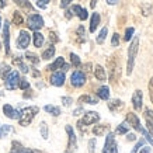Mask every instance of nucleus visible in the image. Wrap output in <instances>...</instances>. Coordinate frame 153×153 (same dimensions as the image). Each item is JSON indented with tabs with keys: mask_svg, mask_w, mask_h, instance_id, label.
<instances>
[{
	"mask_svg": "<svg viewBox=\"0 0 153 153\" xmlns=\"http://www.w3.org/2000/svg\"><path fill=\"white\" fill-rule=\"evenodd\" d=\"M3 42H4L6 55H10V24L6 21L3 25Z\"/></svg>",
	"mask_w": 153,
	"mask_h": 153,
	"instance_id": "9b49d317",
	"label": "nucleus"
},
{
	"mask_svg": "<svg viewBox=\"0 0 153 153\" xmlns=\"http://www.w3.org/2000/svg\"><path fill=\"white\" fill-rule=\"evenodd\" d=\"M66 19H72V16H73V14H72V11H70V10H66Z\"/></svg>",
	"mask_w": 153,
	"mask_h": 153,
	"instance_id": "5fc2aeb1",
	"label": "nucleus"
},
{
	"mask_svg": "<svg viewBox=\"0 0 153 153\" xmlns=\"http://www.w3.org/2000/svg\"><path fill=\"white\" fill-rule=\"evenodd\" d=\"M13 65H17L20 68V70L23 72V73H28V66L27 65H24V62H23V58L21 56H16V58H13Z\"/></svg>",
	"mask_w": 153,
	"mask_h": 153,
	"instance_id": "aec40b11",
	"label": "nucleus"
},
{
	"mask_svg": "<svg viewBox=\"0 0 153 153\" xmlns=\"http://www.w3.org/2000/svg\"><path fill=\"white\" fill-rule=\"evenodd\" d=\"M140 153H150V148H149V146H146V148L140 149Z\"/></svg>",
	"mask_w": 153,
	"mask_h": 153,
	"instance_id": "864d4df0",
	"label": "nucleus"
},
{
	"mask_svg": "<svg viewBox=\"0 0 153 153\" xmlns=\"http://www.w3.org/2000/svg\"><path fill=\"white\" fill-rule=\"evenodd\" d=\"M126 139H128V140H131V142H132V140H135V139H136V135H135V134H128V136H126Z\"/></svg>",
	"mask_w": 153,
	"mask_h": 153,
	"instance_id": "3c124183",
	"label": "nucleus"
},
{
	"mask_svg": "<svg viewBox=\"0 0 153 153\" xmlns=\"http://www.w3.org/2000/svg\"><path fill=\"white\" fill-rule=\"evenodd\" d=\"M33 76H34V77H39L41 74H39V72H38V70H33Z\"/></svg>",
	"mask_w": 153,
	"mask_h": 153,
	"instance_id": "13d9d810",
	"label": "nucleus"
},
{
	"mask_svg": "<svg viewBox=\"0 0 153 153\" xmlns=\"http://www.w3.org/2000/svg\"><path fill=\"white\" fill-rule=\"evenodd\" d=\"M49 38L52 39V42H56V41H58V37H56L55 33H49Z\"/></svg>",
	"mask_w": 153,
	"mask_h": 153,
	"instance_id": "8fccbe9b",
	"label": "nucleus"
},
{
	"mask_svg": "<svg viewBox=\"0 0 153 153\" xmlns=\"http://www.w3.org/2000/svg\"><path fill=\"white\" fill-rule=\"evenodd\" d=\"M11 131H13V126L11 125H0V139L6 138L7 134L11 132Z\"/></svg>",
	"mask_w": 153,
	"mask_h": 153,
	"instance_id": "c85d7f7f",
	"label": "nucleus"
},
{
	"mask_svg": "<svg viewBox=\"0 0 153 153\" xmlns=\"http://www.w3.org/2000/svg\"><path fill=\"white\" fill-rule=\"evenodd\" d=\"M140 7H142V11H143V16H145V17L152 13V4H150V3H143V4L140 6Z\"/></svg>",
	"mask_w": 153,
	"mask_h": 153,
	"instance_id": "c9c22d12",
	"label": "nucleus"
},
{
	"mask_svg": "<svg viewBox=\"0 0 153 153\" xmlns=\"http://www.w3.org/2000/svg\"><path fill=\"white\" fill-rule=\"evenodd\" d=\"M24 21L23 16H21V13L20 11H14L13 13V24H16V25H21Z\"/></svg>",
	"mask_w": 153,
	"mask_h": 153,
	"instance_id": "2f4dec72",
	"label": "nucleus"
},
{
	"mask_svg": "<svg viewBox=\"0 0 153 153\" xmlns=\"http://www.w3.org/2000/svg\"><path fill=\"white\" fill-rule=\"evenodd\" d=\"M70 11L73 14H76L77 17H79L82 21H84V20H87L88 19V13H87V10L86 9H83L82 6H79V4H74V6H72V9H70Z\"/></svg>",
	"mask_w": 153,
	"mask_h": 153,
	"instance_id": "4468645a",
	"label": "nucleus"
},
{
	"mask_svg": "<svg viewBox=\"0 0 153 153\" xmlns=\"http://www.w3.org/2000/svg\"><path fill=\"white\" fill-rule=\"evenodd\" d=\"M97 97L101 98V100H108L110 98V88L107 86H101L97 90Z\"/></svg>",
	"mask_w": 153,
	"mask_h": 153,
	"instance_id": "412c9836",
	"label": "nucleus"
},
{
	"mask_svg": "<svg viewBox=\"0 0 153 153\" xmlns=\"http://www.w3.org/2000/svg\"><path fill=\"white\" fill-rule=\"evenodd\" d=\"M11 153H13V152H11Z\"/></svg>",
	"mask_w": 153,
	"mask_h": 153,
	"instance_id": "680f3d73",
	"label": "nucleus"
},
{
	"mask_svg": "<svg viewBox=\"0 0 153 153\" xmlns=\"http://www.w3.org/2000/svg\"><path fill=\"white\" fill-rule=\"evenodd\" d=\"M0 24H1V19H0Z\"/></svg>",
	"mask_w": 153,
	"mask_h": 153,
	"instance_id": "052dcab7",
	"label": "nucleus"
},
{
	"mask_svg": "<svg viewBox=\"0 0 153 153\" xmlns=\"http://www.w3.org/2000/svg\"><path fill=\"white\" fill-rule=\"evenodd\" d=\"M33 39H34V45L37 48H39V47H42L44 45V35H42L39 31H34V35H33Z\"/></svg>",
	"mask_w": 153,
	"mask_h": 153,
	"instance_id": "4be33fe9",
	"label": "nucleus"
},
{
	"mask_svg": "<svg viewBox=\"0 0 153 153\" xmlns=\"http://www.w3.org/2000/svg\"><path fill=\"white\" fill-rule=\"evenodd\" d=\"M138 48H139V38H134L132 44L128 48V63H126V74H132L135 66V59L138 55Z\"/></svg>",
	"mask_w": 153,
	"mask_h": 153,
	"instance_id": "f257e3e1",
	"label": "nucleus"
},
{
	"mask_svg": "<svg viewBox=\"0 0 153 153\" xmlns=\"http://www.w3.org/2000/svg\"><path fill=\"white\" fill-rule=\"evenodd\" d=\"M27 25L33 31H39L44 27V19L39 14H31V16H28L27 19Z\"/></svg>",
	"mask_w": 153,
	"mask_h": 153,
	"instance_id": "39448f33",
	"label": "nucleus"
},
{
	"mask_svg": "<svg viewBox=\"0 0 153 153\" xmlns=\"http://www.w3.org/2000/svg\"><path fill=\"white\" fill-rule=\"evenodd\" d=\"M39 129H41V135L44 139H48V126L45 122H41V125H39Z\"/></svg>",
	"mask_w": 153,
	"mask_h": 153,
	"instance_id": "4c0bfd02",
	"label": "nucleus"
},
{
	"mask_svg": "<svg viewBox=\"0 0 153 153\" xmlns=\"http://www.w3.org/2000/svg\"><path fill=\"white\" fill-rule=\"evenodd\" d=\"M107 3H108V4H117V3H118V0H107Z\"/></svg>",
	"mask_w": 153,
	"mask_h": 153,
	"instance_id": "4d7b16f0",
	"label": "nucleus"
},
{
	"mask_svg": "<svg viewBox=\"0 0 153 153\" xmlns=\"http://www.w3.org/2000/svg\"><path fill=\"white\" fill-rule=\"evenodd\" d=\"M145 120L153 124V111L150 108H146V110H145Z\"/></svg>",
	"mask_w": 153,
	"mask_h": 153,
	"instance_id": "58836bf2",
	"label": "nucleus"
},
{
	"mask_svg": "<svg viewBox=\"0 0 153 153\" xmlns=\"http://www.w3.org/2000/svg\"><path fill=\"white\" fill-rule=\"evenodd\" d=\"M11 152L13 153H39L38 150H33V149L24 148L20 142H16V140L11 143Z\"/></svg>",
	"mask_w": 153,
	"mask_h": 153,
	"instance_id": "2eb2a0df",
	"label": "nucleus"
},
{
	"mask_svg": "<svg viewBox=\"0 0 153 153\" xmlns=\"http://www.w3.org/2000/svg\"><path fill=\"white\" fill-rule=\"evenodd\" d=\"M88 152L90 153L96 152V139H91L90 142H88Z\"/></svg>",
	"mask_w": 153,
	"mask_h": 153,
	"instance_id": "c03bdc74",
	"label": "nucleus"
},
{
	"mask_svg": "<svg viewBox=\"0 0 153 153\" xmlns=\"http://www.w3.org/2000/svg\"><path fill=\"white\" fill-rule=\"evenodd\" d=\"M14 3L17 6H20V7H23V9H25V10H33V6H31V3L28 1V0H14Z\"/></svg>",
	"mask_w": 153,
	"mask_h": 153,
	"instance_id": "c756f323",
	"label": "nucleus"
},
{
	"mask_svg": "<svg viewBox=\"0 0 153 153\" xmlns=\"http://www.w3.org/2000/svg\"><path fill=\"white\" fill-rule=\"evenodd\" d=\"M96 4H97V0H91V1H90V7H91V9H94Z\"/></svg>",
	"mask_w": 153,
	"mask_h": 153,
	"instance_id": "6e6d98bb",
	"label": "nucleus"
},
{
	"mask_svg": "<svg viewBox=\"0 0 153 153\" xmlns=\"http://www.w3.org/2000/svg\"><path fill=\"white\" fill-rule=\"evenodd\" d=\"M4 6H6V0H0V9L4 7Z\"/></svg>",
	"mask_w": 153,
	"mask_h": 153,
	"instance_id": "bf43d9fd",
	"label": "nucleus"
},
{
	"mask_svg": "<svg viewBox=\"0 0 153 153\" xmlns=\"http://www.w3.org/2000/svg\"><path fill=\"white\" fill-rule=\"evenodd\" d=\"M38 112H39V108L35 105L33 107H27V108H24V110H21L20 111V125L21 126H27L31 124V121L35 118V115H37Z\"/></svg>",
	"mask_w": 153,
	"mask_h": 153,
	"instance_id": "f03ea898",
	"label": "nucleus"
},
{
	"mask_svg": "<svg viewBox=\"0 0 153 153\" xmlns=\"http://www.w3.org/2000/svg\"><path fill=\"white\" fill-rule=\"evenodd\" d=\"M53 55H55V47H53V45H49L45 51L42 52V59L48 60V59H51Z\"/></svg>",
	"mask_w": 153,
	"mask_h": 153,
	"instance_id": "393cba45",
	"label": "nucleus"
},
{
	"mask_svg": "<svg viewBox=\"0 0 153 153\" xmlns=\"http://www.w3.org/2000/svg\"><path fill=\"white\" fill-rule=\"evenodd\" d=\"M65 72H53V74L51 76V79H49V82H51L52 86H56V87H60V86H63L65 84Z\"/></svg>",
	"mask_w": 153,
	"mask_h": 153,
	"instance_id": "9d476101",
	"label": "nucleus"
},
{
	"mask_svg": "<svg viewBox=\"0 0 153 153\" xmlns=\"http://www.w3.org/2000/svg\"><path fill=\"white\" fill-rule=\"evenodd\" d=\"M79 102H86V104H91V105H94V104H97L98 102V100L96 97H93V96L84 94V96H80L79 97Z\"/></svg>",
	"mask_w": 153,
	"mask_h": 153,
	"instance_id": "5701e85b",
	"label": "nucleus"
},
{
	"mask_svg": "<svg viewBox=\"0 0 153 153\" xmlns=\"http://www.w3.org/2000/svg\"><path fill=\"white\" fill-rule=\"evenodd\" d=\"M126 122L136 131H140V128H142V126H140L139 118H138V115L134 114V112H128V114H126Z\"/></svg>",
	"mask_w": 153,
	"mask_h": 153,
	"instance_id": "ddd939ff",
	"label": "nucleus"
},
{
	"mask_svg": "<svg viewBox=\"0 0 153 153\" xmlns=\"http://www.w3.org/2000/svg\"><path fill=\"white\" fill-rule=\"evenodd\" d=\"M134 33H135V30L132 27L126 28V31H125V41H129L131 38H132V35H134Z\"/></svg>",
	"mask_w": 153,
	"mask_h": 153,
	"instance_id": "79ce46f5",
	"label": "nucleus"
},
{
	"mask_svg": "<svg viewBox=\"0 0 153 153\" xmlns=\"http://www.w3.org/2000/svg\"><path fill=\"white\" fill-rule=\"evenodd\" d=\"M66 132H68V136H69V143H68V153H72L76 150L77 148V143H76V135H74V131L70 125L65 126Z\"/></svg>",
	"mask_w": 153,
	"mask_h": 153,
	"instance_id": "6e6552de",
	"label": "nucleus"
},
{
	"mask_svg": "<svg viewBox=\"0 0 153 153\" xmlns=\"http://www.w3.org/2000/svg\"><path fill=\"white\" fill-rule=\"evenodd\" d=\"M10 72H11V68H10L7 63H1V65H0V77H1L3 80L9 76Z\"/></svg>",
	"mask_w": 153,
	"mask_h": 153,
	"instance_id": "a878e982",
	"label": "nucleus"
},
{
	"mask_svg": "<svg viewBox=\"0 0 153 153\" xmlns=\"http://www.w3.org/2000/svg\"><path fill=\"white\" fill-rule=\"evenodd\" d=\"M102 153H118V146H117V142H115V135L112 134V132H108V134H107Z\"/></svg>",
	"mask_w": 153,
	"mask_h": 153,
	"instance_id": "20e7f679",
	"label": "nucleus"
},
{
	"mask_svg": "<svg viewBox=\"0 0 153 153\" xmlns=\"http://www.w3.org/2000/svg\"><path fill=\"white\" fill-rule=\"evenodd\" d=\"M143 145H145V139H140V140H138V143L135 145V148L132 149V152H131V153H136V152H138V150H139L140 148H142V146H143Z\"/></svg>",
	"mask_w": 153,
	"mask_h": 153,
	"instance_id": "37998d69",
	"label": "nucleus"
},
{
	"mask_svg": "<svg viewBox=\"0 0 153 153\" xmlns=\"http://www.w3.org/2000/svg\"><path fill=\"white\" fill-rule=\"evenodd\" d=\"M128 129H129V125H128V122H122L121 125H118V128H117V134L118 135H124L128 132Z\"/></svg>",
	"mask_w": 153,
	"mask_h": 153,
	"instance_id": "473e14b6",
	"label": "nucleus"
},
{
	"mask_svg": "<svg viewBox=\"0 0 153 153\" xmlns=\"http://www.w3.org/2000/svg\"><path fill=\"white\" fill-rule=\"evenodd\" d=\"M77 37H79V42H84L86 41V30H84L83 25H80L79 28H77Z\"/></svg>",
	"mask_w": 153,
	"mask_h": 153,
	"instance_id": "f704fd0d",
	"label": "nucleus"
},
{
	"mask_svg": "<svg viewBox=\"0 0 153 153\" xmlns=\"http://www.w3.org/2000/svg\"><path fill=\"white\" fill-rule=\"evenodd\" d=\"M149 96H150V100H152V102H153V77L150 79V82H149Z\"/></svg>",
	"mask_w": 153,
	"mask_h": 153,
	"instance_id": "de8ad7c7",
	"label": "nucleus"
},
{
	"mask_svg": "<svg viewBox=\"0 0 153 153\" xmlns=\"http://www.w3.org/2000/svg\"><path fill=\"white\" fill-rule=\"evenodd\" d=\"M107 33H108V28L107 27H102V30L100 31V34H98V37H97V44H102L104 42V39H105V37H107Z\"/></svg>",
	"mask_w": 153,
	"mask_h": 153,
	"instance_id": "72a5a7b5",
	"label": "nucleus"
},
{
	"mask_svg": "<svg viewBox=\"0 0 153 153\" xmlns=\"http://www.w3.org/2000/svg\"><path fill=\"white\" fill-rule=\"evenodd\" d=\"M19 87L21 88V90H28V88H30V83H28V80H25V79H20V82H19Z\"/></svg>",
	"mask_w": 153,
	"mask_h": 153,
	"instance_id": "ea45409f",
	"label": "nucleus"
},
{
	"mask_svg": "<svg viewBox=\"0 0 153 153\" xmlns=\"http://www.w3.org/2000/svg\"><path fill=\"white\" fill-rule=\"evenodd\" d=\"M100 20H101L100 14L93 13V16H91V21H90V33H94V31H96V28H97L98 24H100Z\"/></svg>",
	"mask_w": 153,
	"mask_h": 153,
	"instance_id": "6ab92c4d",
	"label": "nucleus"
},
{
	"mask_svg": "<svg viewBox=\"0 0 153 153\" xmlns=\"http://www.w3.org/2000/svg\"><path fill=\"white\" fill-rule=\"evenodd\" d=\"M3 112H4L6 117H9L11 120H19L20 118V111L19 110H14L10 104H4L3 105Z\"/></svg>",
	"mask_w": 153,
	"mask_h": 153,
	"instance_id": "dca6fc26",
	"label": "nucleus"
},
{
	"mask_svg": "<svg viewBox=\"0 0 153 153\" xmlns=\"http://www.w3.org/2000/svg\"><path fill=\"white\" fill-rule=\"evenodd\" d=\"M70 83L74 87H82L86 83V74L82 70H74L72 76H70Z\"/></svg>",
	"mask_w": 153,
	"mask_h": 153,
	"instance_id": "0eeeda50",
	"label": "nucleus"
},
{
	"mask_svg": "<svg viewBox=\"0 0 153 153\" xmlns=\"http://www.w3.org/2000/svg\"><path fill=\"white\" fill-rule=\"evenodd\" d=\"M110 129V126L108 125H96L93 128V134L96 135V136H101L104 132H107V131Z\"/></svg>",
	"mask_w": 153,
	"mask_h": 153,
	"instance_id": "bb28decb",
	"label": "nucleus"
},
{
	"mask_svg": "<svg viewBox=\"0 0 153 153\" xmlns=\"http://www.w3.org/2000/svg\"><path fill=\"white\" fill-rule=\"evenodd\" d=\"M111 45L112 47H118V45H120V35H118V33H114V35H112Z\"/></svg>",
	"mask_w": 153,
	"mask_h": 153,
	"instance_id": "a19ab883",
	"label": "nucleus"
},
{
	"mask_svg": "<svg viewBox=\"0 0 153 153\" xmlns=\"http://www.w3.org/2000/svg\"><path fill=\"white\" fill-rule=\"evenodd\" d=\"M19 82H20V74L19 72L16 70H11L9 73V76L4 79V83H6V88L7 90H14V88L19 87Z\"/></svg>",
	"mask_w": 153,
	"mask_h": 153,
	"instance_id": "423d86ee",
	"label": "nucleus"
},
{
	"mask_svg": "<svg viewBox=\"0 0 153 153\" xmlns=\"http://www.w3.org/2000/svg\"><path fill=\"white\" fill-rule=\"evenodd\" d=\"M70 62H72V65L76 66V68L80 66V58L76 55V53H70Z\"/></svg>",
	"mask_w": 153,
	"mask_h": 153,
	"instance_id": "e433bc0d",
	"label": "nucleus"
},
{
	"mask_svg": "<svg viewBox=\"0 0 153 153\" xmlns=\"http://www.w3.org/2000/svg\"><path fill=\"white\" fill-rule=\"evenodd\" d=\"M108 108L111 111H118L121 108H124V102L121 101V100H111V101L108 102Z\"/></svg>",
	"mask_w": 153,
	"mask_h": 153,
	"instance_id": "b1692460",
	"label": "nucleus"
},
{
	"mask_svg": "<svg viewBox=\"0 0 153 153\" xmlns=\"http://www.w3.org/2000/svg\"><path fill=\"white\" fill-rule=\"evenodd\" d=\"M62 102H63V105L65 107H69V105H72L73 100H72L70 97H62Z\"/></svg>",
	"mask_w": 153,
	"mask_h": 153,
	"instance_id": "49530a36",
	"label": "nucleus"
},
{
	"mask_svg": "<svg viewBox=\"0 0 153 153\" xmlns=\"http://www.w3.org/2000/svg\"><path fill=\"white\" fill-rule=\"evenodd\" d=\"M72 1H73V0H60V7H62V9H66Z\"/></svg>",
	"mask_w": 153,
	"mask_h": 153,
	"instance_id": "09e8293b",
	"label": "nucleus"
},
{
	"mask_svg": "<svg viewBox=\"0 0 153 153\" xmlns=\"http://www.w3.org/2000/svg\"><path fill=\"white\" fill-rule=\"evenodd\" d=\"M63 65H65V59L60 56V58H58L53 63H51V65L48 66L47 69L49 70V72H56L58 69H62V66H63Z\"/></svg>",
	"mask_w": 153,
	"mask_h": 153,
	"instance_id": "a211bd4d",
	"label": "nucleus"
},
{
	"mask_svg": "<svg viewBox=\"0 0 153 153\" xmlns=\"http://www.w3.org/2000/svg\"><path fill=\"white\" fill-rule=\"evenodd\" d=\"M48 3H49V0H38L37 1V6L39 9H47Z\"/></svg>",
	"mask_w": 153,
	"mask_h": 153,
	"instance_id": "a18cd8bd",
	"label": "nucleus"
},
{
	"mask_svg": "<svg viewBox=\"0 0 153 153\" xmlns=\"http://www.w3.org/2000/svg\"><path fill=\"white\" fill-rule=\"evenodd\" d=\"M132 104H134V108L139 111L142 105H143V94L140 90H135L134 96H132Z\"/></svg>",
	"mask_w": 153,
	"mask_h": 153,
	"instance_id": "f8f14e48",
	"label": "nucleus"
},
{
	"mask_svg": "<svg viewBox=\"0 0 153 153\" xmlns=\"http://www.w3.org/2000/svg\"><path fill=\"white\" fill-rule=\"evenodd\" d=\"M83 112V108H77V110H74L73 111V115H80Z\"/></svg>",
	"mask_w": 153,
	"mask_h": 153,
	"instance_id": "603ef678",
	"label": "nucleus"
},
{
	"mask_svg": "<svg viewBox=\"0 0 153 153\" xmlns=\"http://www.w3.org/2000/svg\"><path fill=\"white\" fill-rule=\"evenodd\" d=\"M25 59H28L33 65H38V63H39V58H38L35 53H33V52H27V53H25Z\"/></svg>",
	"mask_w": 153,
	"mask_h": 153,
	"instance_id": "7c9ffc66",
	"label": "nucleus"
},
{
	"mask_svg": "<svg viewBox=\"0 0 153 153\" xmlns=\"http://www.w3.org/2000/svg\"><path fill=\"white\" fill-rule=\"evenodd\" d=\"M30 41H31V35L28 34V31H25V30L20 31L19 39H17V47H19L20 49H25V48L30 45Z\"/></svg>",
	"mask_w": 153,
	"mask_h": 153,
	"instance_id": "1a4fd4ad",
	"label": "nucleus"
},
{
	"mask_svg": "<svg viewBox=\"0 0 153 153\" xmlns=\"http://www.w3.org/2000/svg\"><path fill=\"white\" fill-rule=\"evenodd\" d=\"M94 76L97 77V80L104 82L107 79V73H105V70H104V68L100 65H96V68H94Z\"/></svg>",
	"mask_w": 153,
	"mask_h": 153,
	"instance_id": "f3484780",
	"label": "nucleus"
},
{
	"mask_svg": "<svg viewBox=\"0 0 153 153\" xmlns=\"http://www.w3.org/2000/svg\"><path fill=\"white\" fill-rule=\"evenodd\" d=\"M98 121H100V115H98V112L88 111V112H86L83 118H82V120L77 122V126H79V129L83 131L84 129L83 126H86V125H93V124L98 122Z\"/></svg>",
	"mask_w": 153,
	"mask_h": 153,
	"instance_id": "7ed1b4c3",
	"label": "nucleus"
},
{
	"mask_svg": "<svg viewBox=\"0 0 153 153\" xmlns=\"http://www.w3.org/2000/svg\"><path fill=\"white\" fill-rule=\"evenodd\" d=\"M44 110H45L48 114H51V115H53V117H58L60 114V108L59 107H55V105H45Z\"/></svg>",
	"mask_w": 153,
	"mask_h": 153,
	"instance_id": "cd10ccee",
	"label": "nucleus"
}]
</instances>
